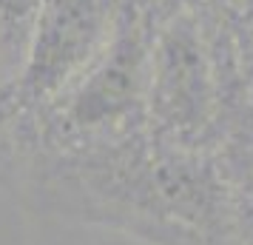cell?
Here are the masks:
<instances>
[{
  "label": "cell",
  "instance_id": "obj_1",
  "mask_svg": "<svg viewBox=\"0 0 253 245\" xmlns=\"http://www.w3.org/2000/svg\"><path fill=\"white\" fill-rule=\"evenodd\" d=\"M117 12L108 0H46L20 69L0 89V126L32 120L69 92L105 49Z\"/></svg>",
  "mask_w": 253,
  "mask_h": 245
},
{
  "label": "cell",
  "instance_id": "obj_2",
  "mask_svg": "<svg viewBox=\"0 0 253 245\" xmlns=\"http://www.w3.org/2000/svg\"><path fill=\"white\" fill-rule=\"evenodd\" d=\"M43 3L46 0H0V71L6 83L23 63Z\"/></svg>",
  "mask_w": 253,
  "mask_h": 245
},
{
  "label": "cell",
  "instance_id": "obj_3",
  "mask_svg": "<svg viewBox=\"0 0 253 245\" xmlns=\"http://www.w3.org/2000/svg\"><path fill=\"white\" fill-rule=\"evenodd\" d=\"M128 3L137 6L154 26H160V23H165V20H171L173 14L205 9L208 3H213V0H128Z\"/></svg>",
  "mask_w": 253,
  "mask_h": 245
},
{
  "label": "cell",
  "instance_id": "obj_4",
  "mask_svg": "<svg viewBox=\"0 0 253 245\" xmlns=\"http://www.w3.org/2000/svg\"><path fill=\"white\" fill-rule=\"evenodd\" d=\"M239 199H242V222H245V245H253V202L242 191H239Z\"/></svg>",
  "mask_w": 253,
  "mask_h": 245
},
{
  "label": "cell",
  "instance_id": "obj_5",
  "mask_svg": "<svg viewBox=\"0 0 253 245\" xmlns=\"http://www.w3.org/2000/svg\"><path fill=\"white\" fill-rule=\"evenodd\" d=\"M108 3H111V6H123V3H126V0H108Z\"/></svg>",
  "mask_w": 253,
  "mask_h": 245
},
{
  "label": "cell",
  "instance_id": "obj_6",
  "mask_svg": "<svg viewBox=\"0 0 253 245\" xmlns=\"http://www.w3.org/2000/svg\"><path fill=\"white\" fill-rule=\"evenodd\" d=\"M3 86H6V80H3V71H0V89H3Z\"/></svg>",
  "mask_w": 253,
  "mask_h": 245
}]
</instances>
